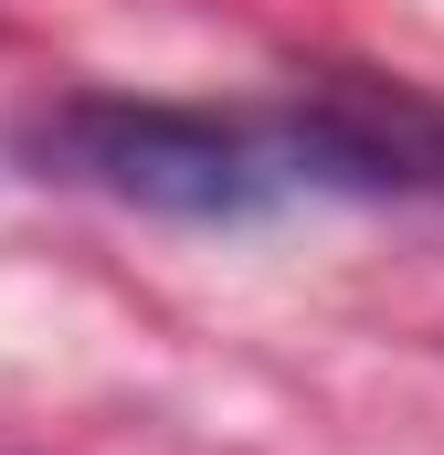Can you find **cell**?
<instances>
[{
    "label": "cell",
    "mask_w": 444,
    "mask_h": 455,
    "mask_svg": "<svg viewBox=\"0 0 444 455\" xmlns=\"http://www.w3.org/2000/svg\"><path fill=\"white\" fill-rule=\"evenodd\" d=\"M32 159L159 223H254L286 191V159L265 127L202 107H127V96H75L64 116H43Z\"/></svg>",
    "instance_id": "cell-1"
},
{
    "label": "cell",
    "mask_w": 444,
    "mask_h": 455,
    "mask_svg": "<svg viewBox=\"0 0 444 455\" xmlns=\"http://www.w3.org/2000/svg\"><path fill=\"white\" fill-rule=\"evenodd\" d=\"M286 180L329 191H444V107L381 75H318L297 107L265 127Z\"/></svg>",
    "instance_id": "cell-2"
}]
</instances>
